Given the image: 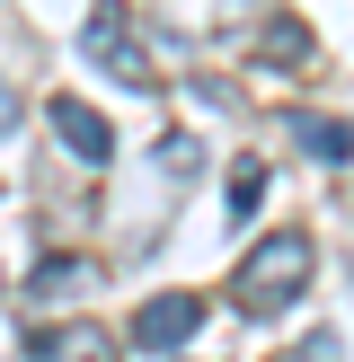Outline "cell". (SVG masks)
<instances>
[{
	"label": "cell",
	"mask_w": 354,
	"mask_h": 362,
	"mask_svg": "<svg viewBox=\"0 0 354 362\" xmlns=\"http://www.w3.org/2000/svg\"><path fill=\"white\" fill-rule=\"evenodd\" d=\"M301 151H310V159H354V133L328 124V115H301Z\"/></svg>",
	"instance_id": "obj_8"
},
{
	"label": "cell",
	"mask_w": 354,
	"mask_h": 362,
	"mask_svg": "<svg viewBox=\"0 0 354 362\" xmlns=\"http://www.w3.org/2000/svg\"><path fill=\"white\" fill-rule=\"evenodd\" d=\"M195 327H204V292H159V300L133 310V345L142 354H177Z\"/></svg>",
	"instance_id": "obj_2"
},
{
	"label": "cell",
	"mask_w": 354,
	"mask_h": 362,
	"mask_svg": "<svg viewBox=\"0 0 354 362\" xmlns=\"http://www.w3.org/2000/svg\"><path fill=\"white\" fill-rule=\"evenodd\" d=\"M257 204H266V159H239L230 168V221H248Z\"/></svg>",
	"instance_id": "obj_9"
},
{
	"label": "cell",
	"mask_w": 354,
	"mask_h": 362,
	"mask_svg": "<svg viewBox=\"0 0 354 362\" xmlns=\"http://www.w3.org/2000/svg\"><path fill=\"white\" fill-rule=\"evenodd\" d=\"M9 124H18V88L0 80V141H9Z\"/></svg>",
	"instance_id": "obj_11"
},
{
	"label": "cell",
	"mask_w": 354,
	"mask_h": 362,
	"mask_svg": "<svg viewBox=\"0 0 354 362\" xmlns=\"http://www.w3.org/2000/svg\"><path fill=\"white\" fill-rule=\"evenodd\" d=\"M53 133H62L71 151L88 159V168H106V151H115V133H106V115H88L80 98H53Z\"/></svg>",
	"instance_id": "obj_5"
},
{
	"label": "cell",
	"mask_w": 354,
	"mask_h": 362,
	"mask_svg": "<svg viewBox=\"0 0 354 362\" xmlns=\"http://www.w3.org/2000/svg\"><path fill=\"white\" fill-rule=\"evenodd\" d=\"M195 159H204V151H195V141H159V168H169V177H186Z\"/></svg>",
	"instance_id": "obj_10"
},
{
	"label": "cell",
	"mask_w": 354,
	"mask_h": 362,
	"mask_svg": "<svg viewBox=\"0 0 354 362\" xmlns=\"http://www.w3.org/2000/svg\"><path fill=\"white\" fill-rule=\"evenodd\" d=\"M266 62H310V27H301V18H266Z\"/></svg>",
	"instance_id": "obj_7"
},
{
	"label": "cell",
	"mask_w": 354,
	"mask_h": 362,
	"mask_svg": "<svg viewBox=\"0 0 354 362\" xmlns=\"http://www.w3.org/2000/svg\"><path fill=\"white\" fill-rule=\"evenodd\" d=\"M27 354L35 362H115V336L106 327H45V336H27Z\"/></svg>",
	"instance_id": "obj_4"
},
{
	"label": "cell",
	"mask_w": 354,
	"mask_h": 362,
	"mask_svg": "<svg viewBox=\"0 0 354 362\" xmlns=\"http://www.w3.org/2000/svg\"><path fill=\"white\" fill-rule=\"evenodd\" d=\"M88 62H98V71H115L124 88H151V80H159V71H151V62L133 53V18H124L115 0H106L98 18H88Z\"/></svg>",
	"instance_id": "obj_3"
},
{
	"label": "cell",
	"mask_w": 354,
	"mask_h": 362,
	"mask_svg": "<svg viewBox=\"0 0 354 362\" xmlns=\"http://www.w3.org/2000/svg\"><path fill=\"white\" fill-rule=\"evenodd\" d=\"M88 283H98V257H53V265L27 274V300H71V292H88Z\"/></svg>",
	"instance_id": "obj_6"
},
{
	"label": "cell",
	"mask_w": 354,
	"mask_h": 362,
	"mask_svg": "<svg viewBox=\"0 0 354 362\" xmlns=\"http://www.w3.org/2000/svg\"><path fill=\"white\" fill-rule=\"evenodd\" d=\"M301 283H310V239H301V230H275V239H257L248 265L230 274V300H239L248 318H275V310L301 300Z\"/></svg>",
	"instance_id": "obj_1"
}]
</instances>
